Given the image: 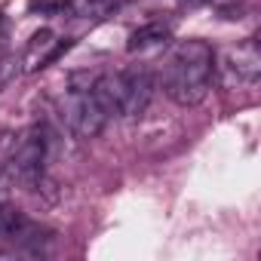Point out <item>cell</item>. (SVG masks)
Segmentation results:
<instances>
[{
	"label": "cell",
	"mask_w": 261,
	"mask_h": 261,
	"mask_svg": "<svg viewBox=\"0 0 261 261\" xmlns=\"http://www.w3.org/2000/svg\"><path fill=\"white\" fill-rule=\"evenodd\" d=\"M123 0H68L65 10L77 19H89V22H101L108 16H114L120 10Z\"/></svg>",
	"instance_id": "cell-8"
},
{
	"label": "cell",
	"mask_w": 261,
	"mask_h": 261,
	"mask_svg": "<svg viewBox=\"0 0 261 261\" xmlns=\"http://www.w3.org/2000/svg\"><path fill=\"white\" fill-rule=\"evenodd\" d=\"M169 37H172V28H169V25H163V22H148V25H142V28L133 31L126 49H129V53H148V49L166 46Z\"/></svg>",
	"instance_id": "cell-7"
},
{
	"label": "cell",
	"mask_w": 261,
	"mask_h": 261,
	"mask_svg": "<svg viewBox=\"0 0 261 261\" xmlns=\"http://www.w3.org/2000/svg\"><path fill=\"white\" fill-rule=\"evenodd\" d=\"M181 4H191V7H197V4H206V0H181Z\"/></svg>",
	"instance_id": "cell-11"
},
{
	"label": "cell",
	"mask_w": 261,
	"mask_h": 261,
	"mask_svg": "<svg viewBox=\"0 0 261 261\" xmlns=\"http://www.w3.org/2000/svg\"><path fill=\"white\" fill-rule=\"evenodd\" d=\"M46 154H49V139L43 126H28L19 136L13 157H10V175L13 181L25 188H37L46 169Z\"/></svg>",
	"instance_id": "cell-3"
},
{
	"label": "cell",
	"mask_w": 261,
	"mask_h": 261,
	"mask_svg": "<svg viewBox=\"0 0 261 261\" xmlns=\"http://www.w3.org/2000/svg\"><path fill=\"white\" fill-rule=\"evenodd\" d=\"M37 240V227L10 203L0 206V243H31Z\"/></svg>",
	"instance_id": "cell-6"
},
{
	"label": "cell",
	"mask_w": 261,
	"mask_h": 261,
	"mask_svg": "<svg viewBox=\"0 0 261 261\" xmlns=\"http://www.w3.org/2000/svg\"><path fill=\"white\" fill-rule=\"evenodd\" d=\"M221 71L237 80V83H255L258 74H261V53H258V40L249 37L237 46H230L224 56H221Z\"/></svg>",
	"instance_id": "cell-4"
},
{
	"label": "cell",
	"mask_w": 261,
	"mask_h": 261,
	"mask_svg": "<svg viewBox=\"0 0 261 261\" xmlns=\"http://www.w3.org/2000/svg\"><path fill=\"white\" fill-rule=\"evenodd\" d=\"M10 197H13V175H10V166L0 163V206L10 203Z\"/></svg>",
	"instance_id": "cell-10"
},
{
	"label": "cell",
	"mask_w": 261,
	"mask_h": 261,
	"mask_svg": "<svg viewBox=\"0 0 261 261\" xmlns=\"http://www.w3.org/2000/svg\"><path fill=\"white\" fill-rule=\"evenodd\" d=\"M68 43L65 40H59V34H53V31H37L31 40H28V46L22 49V56H19V62H22V71L25 74H34V71H40V68H46L49 62H56L59 59V53L65 49Z\"/></svg>",
	"instance_id": "cell-5"
},
{
	"label": "cell",
	"mask_w": 261,
	"mask_h": 261,
	"mask_svg": "<svg viewBox=\"0 0 261 261\" xmlns=\"http://www.w3.org/2000/svg\"><path fill=\"white\" fill-rule=\"evenodd\" d=\"M215 71H218L215 49L206 40H185L175 46V53L163 68V89L175 105L194 108L212 92Z\"/></svg>",
	"instance_id": "cell-1"
},
{
	"label": "cell",
	"mask_w": 261,
	"mask_h": 261,
	"mask_svg": "<svg viewBox=\"0 0 261 261\" xmlns=\"http://www.w3.org/2000/svg\"><path fill=\"white\" fill-rule=\"evenodd\" d=\"M62 114H65L68 129L77 139H95L105 129V123H108V111L101 108V101L92 92V80L83 83V86L74 80L71 92L62 101Z\"/></svg>",
	"instance_id": "cell-2"
},
{
	"label": "cell",
	"mask_w": 261,
	"mask_h": 261,
	"mask_svg": "<svg viewBox=\"0 0 261 261\" xmlns=\"http://www.w3.org/2000/svg\"><path fill=\"white\" fill-rule=\"evenodd\" d=\"M22 71V62L16 59V56H10V59H4L0 62V92H4L13 80H16V74Z\"/></svg>",
	"instance_id": "cell-9"
}]
</instances>
